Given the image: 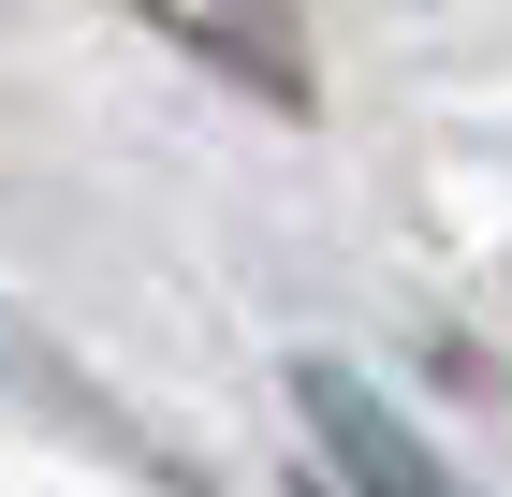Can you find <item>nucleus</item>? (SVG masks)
Instances as JSON below:
<instances>
[{
  "label": "nucleus",
  "mask_w": 512,
  "mask_h": 497,
  "mask_svg": "<svg viewBox=\"0 0 512 497\" xmlns=\"http://www.w3.org/2000/svg\"><path fill=\"white\" fill-rule=\"evenodd\" d=\"M293 424H308V497H469L352 366H293Z\"/></svg>",
  "instance_id": "1"
},
{
  "label": "nucleus",
  "mask_w": 512,
  "mask_h": 497,
  "mask_svg": "<svg viewBox=\"0 0 512 497\" xmlns=\"http://www.w3.org/2000/svg\"><path fill=\"white\" fill-rule=\"evenodd\" d=\"M161 44H191V59H220L235 88H264L278 117L308 103V30H293V0H132Z\"/></svg>",
  "instance_id": "2"
}]
</instances>
